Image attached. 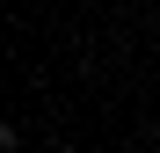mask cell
Wrapping results in <instances>:
<instances>
[{
	"label": "cell",
	"mask_w": 160,
	"mask_h": 153,
	"mask_svg": "<svg viewBox=\"0 0 160 153\" xmlns=\"http://www.w3.org/2000/svg\"><path fill=\"white\" fill-rule=\"evenodd\" d=\"M15 146H22V131H15L8 117H0V153H15Z\"/></svg>",
	"instance_id": "1"
}]
</instances>
